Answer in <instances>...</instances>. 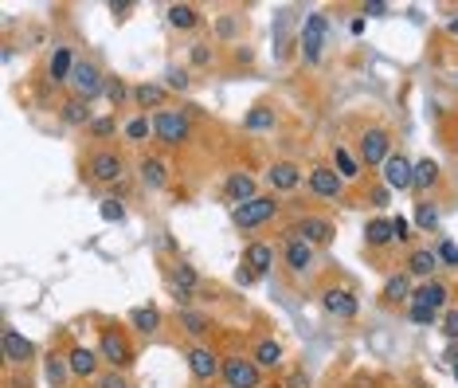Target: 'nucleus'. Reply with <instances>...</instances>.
<instances>
[{
    "instance_id": "obj_1",
    "label": "nucleus",
    "mask_w": 458,
    "mask_h": 388,
    "mask_svg": "<svg viewBox=\"0 0 458 388\" xmlns=\"http://www.w3.org/2000/svg\"><path fill=\"white\" fill-rule=\"evenodd\" d=\"M279 216V200L274 196H255L247 200V204H235L231 208V224L235 228H263V224H270V220Z\"/></svg>"
},
{
    "instance_id": "obj_2",
    "label": "nucleus",
    "mask_w": 458,
    "mask_h": 388,
    "mask_svg": "<svg viewBox=\"0 0 458 388\" xmlns=\"http://www.w3.org/2000/svg\"><path fill=\"white\" fill-rule=\"evenodd\" d=\"M153 134H157V141H165V145H184L192 134V122L180 114V110H157L153 114Z\"/></svg>"
},
{
    "instance_id": "obj_3",
    "label": "nucleus",
    "mask_w": 458,
    "mask_h": 388,
    "mask_svg": "<svg viewBox=\"0 0 458 388\" xmlns=\"http://www.w3.org/2000/svg\"><path fill=\"white\" fill-rule=\"evenodd\" d=\"M392 157V138L384 126H369L360 134V161L364 165H380L384 169V161Z\"/></svg>"
},
{
    "instance_id": "obj_4",
    "label": "nucleus",
    "mask_w": 458,
    "mask_h": 388,
    "mask_svg": "<svg viewBox=\"0 0 458 388\" xmlns=\"http://www.w3.org/2000/svg\"><path fill=\"white\" fill-rule=\"evenodd\" d=\"M71 87H75V99H98L102 90H106V75H102L94 63H75L71 71Z\"/></svg>"
},
{
    "instance_id": "obj_5",
    "label": "nucleus",
    "mask_w": 458,
    "mask_h": 388,
    "mask_svg": "<svg viewBox=\"0 0 458 388\" xmlns=\"http://www.w3.org/2000/svg\"><path fill=\"white\" fill-rule=\"evenodd\" d=\"M321 310H325L329 318H357L360 302L349 287H325L321 290Z\"/></svg>"
},
{
    "instance_id": "obj_6",
    "label": "nucleus",
    "mask_w": 458,
    "mask_h": 388,
    "mask_svg": "<svg viewBox=\"0 0 458 388\" xmlns=\"http://www.w3.org/2000/svg\"><path fill=\"white\" fill-rule=\"evenodd\" d=\"M219 377L228 380V388H259V365L255 357H228Z\"/></svg>"
},
{
    "instance_id": "obj_7",
    "label": "nucleus",
    "mask_w": 458,
    "mask_h": 388,
    "mask_svg": "<svg viewBox=\"0 0 458 388\" xmlns=\"http://www.w3.org/2000/svg\"><path fill=\"white\" fill-rule=\"evenodd\" d=\"M98 353H102V361H110L114 368H126V365L133 361V349H130V341H126V333H121V329H114V326L102 329Z\"/></svg>"
},
{
    "instance_id": "obj_8",
    "label": "nucleus",
    "mask_w": 458,
    "mask_h": 388,
    "mask_svg": "<svg viewBox=\"0 0 458 388\" xmlns=\"http://www.w3.org/2000/svg\"><path fill=\"white\" fill-rule=\"evenodd\" d=\"M321 43H325V16H321V12H309L306 24H302V59L318 63L321 59Z\"/></svg>"
},
{
    "instance_id": "obj_9",
    "label": "nucleus",
    "mask_w": 458,
    "mask_h": 388,
    "mask_svg": "<svg viewBox=\"0 0 458 388\" xmlns=\"http://www.w3.org/2000/svg\"><path fill=\"white\" fill-rule=\"evenodd\" d=\"M380 177H384L388 189H415V161H408L404 153H392V157L384 161Z\"/></svg>"
},
{
    "instance_id": "obj_10",
    "label": "nucleus",
    "mask_w": 458,
    "mask_h": 388,
    "mask_svg": "<svg viewBox=\"0 0 458 388\" xmlns=\"http://www.w3.org/2000/svg\"><path fill=\"white\" fill-rule=\"evenodd\" d=\"M87 173L94 180H102V185H114V180H121V173H126V165H121L118 153H110V150H98V153H90L87 161Z\"/></svg>"
},
{
    "instance_id": "obj_11",
    "label": "nucleus",
    "mask_w": 458,
    "mask_h": 388,
    "mask_svg": "<svg viewBox=\"0 0 458 388\" xmlns=\"http://www.w3.org/2000/svg\"><path fill=\"white\" fill-rule=\"evenodd\" d=\"M341 189H345V180H341V173L333 169V165H318V169H309V192L313 196H341Z\"/></svg>"
},
{
    "instance_id": "obj_12",
    "label": "nucleus",
    "mask_w": 458,
    "mask_h": 388,
    "mask_svg": "<svg viewBox=\"0 0 458 388\" xmlns=\"http://www.w3.org/2000/svg\"><path fill=\"white\" fill-rule=\"evenodd\" d=\"M447 299H450L447 282L427 279L423 287L415 290V294H411V306H423V310H435V314H447Z\"/></svg>"
},
{
    "instance_id": "obj_13",
    "label": "nucleus",
    "mask_w": 458,
    "mask_h": 388,
    "mask_svg": "<svg viewBox=\"0 0 458 388\" xmlns=\"http://www.w3.org/2000/svg\"><path fill=\"white\" fill-rule=\"evenodd\" d=\"M200 287V275H196V267H189V263H177L172 267V275H169V290H172V299L180 302V310H184V302L192 299V290Z\"/></svg>"
},
{
    "instance_id": "obj_14",
    "label": "nucleus",
    "mask_w": 458,
    "mask_h": 388,
    "mask_svg": "<svg viewBox=\"0 0 458 388\" xmlns=\"http://www.w3.org/2000/svg\"><path fill=\"white\" fill-rule=\"evenodd\" d=\"M290 236H298V239H306L309 247H318V243H329V239H333V224L321 220V216H306V220H298V228L290 231Z\"/></svg>"
},
{
    "instance_id": "obj_15",
    "label": "nucleus",
    "mask_w": 458,
    "mask_h": 388,
    "mask_svg": "<svg viewBox=\"0 0 458 388\" xmlns=\"http://www.w3.org/2000/svg\"><path fill=\"white\" fill-rule=\"evenodd\" d=\"M184 361H189V368H192V377L196 380H216V373H223V365L216 361V353L212 349H189L184 353Z\"/></svg>"
},
{
    "instance_id": "obj_16",
    "label": "nucleus",
    "mask_w": 458,
    "mask_h": 388,
    "mask_svg": "<svg viewBox=\"0 0 458 388\" xmlns=\"http://www.w3.org/2000/svg\"><path fill=\"white\" fill-rule=\"evenodd\" d=\"M0 349H4V357H8L12 365H24V361L36 357V345H31L24 333H16V329H4V333H0Z\"/></svg>"
},
{
    "instance_id": "obj_17",
    "label": "nucleus",
    "mask_w": 458,
    "mask_h": 388,
    "mask_svg": "<svg viewBox=\"0 0 458 388\" xmlns=\"http://www.w3.org/2000/svg\"><path fill=\"white\" fill-rule=\"evenodd\" d=\"M282 259H286V267L294 271V275H306V271L313 267V247H309L306 239L290 236V239H286V251H282Z\"/></svg>"
},
{
    "instance_id": "obj_18",
    "label": "nucleus",
    "mask_w": 458,
    "mask_h": 388,
    "mask_svg": "<svg viewBox=\"0 0 458 388\" xmlns=\"http://www.w3.org/2000/svg\"><path fill=\"white\" fill-rule=\"evenodd\" d=\"M223 196L231 200V208L255 200V196H259V192H255V177H251V173H231V177L223 180Z\"/></svg>"
},
{
    "instance_id": "obj_19",
    "label": "nucleus",
    "mask_w": 458,
    "mask_h": 388,
    "mask_svg": "<svg viewBox=\"0 0 458 388\" xmlns=\"http://www.w3.org/2000/svg\"><path fill=\"white\" fill-rule=\"evenodd\" d=\"M411 294H415V287H411V275H408V271H396V275H388V282H384V294H380V299L388 302V306H404V302H411Z\"/></svg>"
},
{
    "instance_id": "obj_20",
    "label": "nucleus",
    "mask_w": 458,
    "mask_h": 388,
    "mask_svg": "<svg viewBox=\"0 0 458 388\" xmlns=\"http://www.w3.org/2000/svg\"><path fill=\"white\" fill-rule=\"evenodd\" d=\"M67 361H71V373H75V377H94V373H98V361H102V353H94V349H87V345H75L67 353Z\"/></svg>"
},
{
    "instance_id": "obj_21",
    "label": "nucleus",
    "mask_w": 458,
    "mask_h": 388,
    "mask_svg": "<svg viewBox=\"0 0 458 388\" xmlns=\"http://www.w3.org/2000/svg\"><path fill=\"white\" fill-rule=\"evenodd\" d=\"M243 267H251V275L259 279L274 267V247L270 243H247V255H243Z\"/></svg>"
},
{
    "instance_id": "obj_22",
    "label": "nucleus",
    "mask_w": 458,
    "mask_h": 388,
    "mask_svg": "<svg viewBox=\"0 0 458 388\" xmlns=\"http://www.w3.org/2000/svg\"><path fill=\"white\" fill-rule=\"evenodd\" d=\"M267 180L279 192H286V189H294V185H302V169L294 165V161H274V165L267 169Z\"/></svg>"
},
{
    "instance_id": "obj_23",
    "label": "nucleus",
    "mask_w": 458,
    "mask_h": 388,
    "mask_svg": "<svg viewBox=\"0 0 458 388\" xmlns=\"http://www.w3.org/2000/svg\"><path fill=\"white\" fill-rule=\"evenodd\" d=\"M71 71H75V51L71 48H55L51 51V63H47V79L51 82H71Z\"/></svg>"
},
{
    "instance_id": "obj_24",
    "label": "nucleus",
    "mask_w": 458,
    "mask_h": 388,
    "mask_svg": "<svg viewBox=\"0 0 458 388\" xmlns=\"http://www.w3.org/2000/svg\"><path fill=\"white\" fill-rule=\"evenodd\" d=\"M364 239H369L372 247H388L396 243V231H392V216H372L364 224Z\"/></svg>"
},
{
    "instance_id": "obj_25",
    "label": "nucleus",
    "mask_w": 458,
    "mask_h": 388,
    "mask_svg": "<svg viewBox=\"0 0 458 388\" xmlns=\"http://www.w3.org/2000/svg\"><path fill=\"white\" fill-rule=\"evenodd\" d=\"M141 185L145 189H165L169 185V165L161 157H141Z\"/></svg>"
},
{
    "instance_id": "obj_26",
    "label": "nucleus",
    "mask_w": 458,
    "mask_h": 388,
    "mask_svg": "<svg viewBox=\"0 0 458 388\" xmlns=\"http://www.w3.org/2000/svg\"><path fill=\"white\" fill-rule=\"evenodd\" d=\"M435 267H438V255H435L431 247H415V251H411L408 275H415V279H431V275H435Z\"/></svg>"
},
{
    "instance_id": "obj_27",
    "label": "nucleus",
    "mask_w": 458,
    "mask_h": 388,
    "mask_svg": "<svg viewBox=\"0 0 458 388\" xmlns=\"http://www.w3.org/2000/svg\"><path fill=\"white\" fill-rule=\"evenodd\" d=\"M59 118L67 122V126H90V122H94L90 118V102L87 99H67L59 106Z\"/></svg>"
},
{
    "instance_id": "obj_28",
    "label": "nucleus",
    "mask_w": 458,
    "mask_h": 388,
    "mask_svg": "<svg viewBox=\"0 0 458 388\" xmlns=\"http://www.w3.org/2000/svg\"><path fill=\"white\" fill-rule=\"evenodd\" d=\"M43 373H47V385H51V388H63V385H67V377H75V373H71V361L59 357V353H47V361H43Z\"/></svg>"
},
{
    "instance_id": "obj_29",
    "label": "nucleus",
    "mask_w": 458,
    "mask_h": 388,
    "mask_svg": "<svg viewBox=\"0 0 458 388\" xmlns=\"http://www.w3.org/2000/svg\"><path fill=\"white\" fill-rule=\"evenodd\" d=\"M255 365L259 368H279L282 365V345L274 338H263L259 345H255Z\"/></svg>"
},
{
    "instance_id": "obj_30",
    "label": "nucleus",
    "mask_w": 458,
    "mask_h": 388,
    "mask_svg": "<svg viewBox=\"0 0 458 388\" xmlns=\"http://www.w3.org/2000/svg\"><path fill=\"white\" fill-rule=\"evenodd\" d=\"M333 169L341 173V180H357L360 177V161L353 157L345 145H337V150H333Z\"/></svg>"
},
{
    "instance_id": "obj_31",
    "label": "nucleus",
    "mask_w": 458,
    "mask_h": 388,
    "mask_svg": "<svg viewBox=\"0 0 458 388\" xmlns=\"http://www.w3.org/2000/svg\"><path fill=\"white\" fill-rule=\"evenodd\" d=\"M133 329H141V333H153V329H161V310L157 306H138L130 314Z\"/></svg>"
},
{
    "instance_id": "obj_32",
    "label": "nucleus",
    "mask_w": 458,
    "mask_h": 388,
    "mask_svg": "<svg viewBox=\"0 0 458 388\" xmlns=\"http://www.w3.org/2000/svg\"><path fill=\"white\" fill-rule=\"evenodd\" d=\"M169 24L172 28H196L200 24L196 4H169Z\"/></svg>"
},
{
    "instance_id": "obj_33",
    "label": "nucleus",
    "mask_w": 458,
    "mask_h": 388,
    "mask_svg": "<svg viewBox=\"0 0 458 388\" xmlns=\"http://www.w3.org/2000/svg\"><path fill=\"white\" fill-rule=\"evenodd\" d=\"M133 99H138L141 110H153V106L165 102V87H161V82H141V87L133 90Z\"/></svg>"
},
{
    "instance_id": "obj_34",
    "label": "nucleus",
    "mask_w": 458,
    "mask_h": 388,
    "mask_svg": "<svg viewBox=\"0 0 458 388\" xmlns=\"http://www.w3.org/2000/svg\"><path fill=\"white\" fill-rule=\"evenodd\" d=\"M180 326H184V333H192V338H200V333H208L212 329V322H208V314H200V310H180Z\"/></svg>"
},
{
    "instance_id": "obj_35",
    "label": "nucleus",
    "mask_w": 458,
    "mask_h": 388,
    "mask_svg": "<svg viewBox=\"0 0 458 388\" xmlns=\"http://www.w3.org/2000/svg\"><path fill=\"white\" fill-rule=\"evenodd\" d=\"M243 126H247V129H255V134H259V129H270V126H274V110L255 106V110L247 114V118H243Z\"/></svg>"
},
{
    "instance_id": "obj_36",
    "label": "nucleus",
    "mask_w": 458,
    "mask_h": 388,
    "mask_svg": "<svg viewBox=\"0 0 458 388\" xmlns=\"http://www.w3.org/2000/svg\"><path fill=\"white\" fill-rule=\"evenodd\" d=\"M438 180V165L435 161H415V189H431V185H435Z\"/></svg>"
},
{
    "instance_id": "obj_37",
    "label": "nucleus",
    "mask_w": 458,
    "mask_h": 388,
    "mask_svg": "<svg viewBox=\"0 0 458 388\" xmlns=\"http://www.w3.org/2000/svg\"><path fill=\"white\" fill-rule=\"evenodd\" d=\"M415 224L423 231H435L438 228V208L431 204V200H423V204H415Z\"/></svg>"
},
{
    "instance_id": "obj_38",
    "label": "nucleus",
    "mask_w": 458,
    "mask_h": 388,
    "mask_svg": "<svg viewBox=\"0 0 458 388\" xmlns=\"http://www.w3.org/2000/svg\"><path fill=\"white\" fill-rule=\"evenodd\" d=\"M98 212H102V220H106V224H121V220H126V204H121L118 196H106L98 204Z\"/></svg>"
},
{
    "instance_id": "obj_39",
    "label": "nucleus",
    "mask_w": 458,
    "mask_h": 388,
    "mask_svg": "<svg viewBox=\"0 0 458 388\" xmlns=\"http://www.w3.org/2000/svg\"><path fill=\"white\" fill-rule=\"evenodd\" d=\"M153 134V118H130L126 122V138L130 141H145Z\"/></svg>"
},
{
    "instance_id": "obj_40",
    "label": "nucleus",
    "mask_w": 458,
    "mask_h": 388,
    "mask_svg": "<svg viewBox=\"0 0 458 388\" xmlns=\"http://www.w3.org/2000/svg\"><path fill=\"white\" fill-rule=\"evenodd\" d=\"M408 318H411V322H415V326H435V322H443V318H438V314H435V310H423V306H411V302H408Z\"/></svg>"
},
{
    "instance_id": "obj_41",
    "label": "nucleus",
    "mask_w": 458,
    "mask_h": 388,
    "mask_svg": "<svg viewBox=\"0 0 458 388\" xmlns=\"http://www.w3.org/2000/svg\"><path fill=\"white\" fill-rule=\"evenodd\" d=\"M435 255H438V263H447V267H458V247L450 243V239H443V243H438Z\"/></svg>"
},
{
    "instance_id": "obj_42",
    "label": "nucleus",
    "mask_w": 458,
    "mask_h": 388,
    "mask_svg": "<svg viewBox=\"0 0 458 388\" xmlns=\"http://www.w3.org/2000/svg\"><path fill=\"white\" fill-rule=\"evenodd\" d=\"M438 329H443V333H447L450 341H458V306L443 314V322H438Z\"/></svg>"
},
{
    "instance_id": "obj_43",
    "label": "nucleus",
    "mask_w": 458,
    "mask_h": 388,
    "mask_svg": "<svg viewBox=\"0 0 458 388\" xmlns=\"http://www.w3.org/2000/svg\"><path fill=\"white\" fill-rule=\"evenodd\" d=\"M165 79H169V87L172 90H189V71H184V67H169V75H165Z\"/></svg>"
},
{
    "instance_id": "obj_44",
    "label": "nucleus",
    "mask_w": 458,
    "mask_h": 388,
    "mask_svg": "<svg viewBox=\"0 0 458 388\" xmlns=\"http://www.w3.org/2000/svg\"><path fill=\"white\" fill-rule=\"evenodd\" d=\"M114 129H118V122H114V118H94V122H90V134H94V138H110Z\"/></svg>"
},
{
    "instance_id": "obj_45",
    "label": "nucleus",
    "mask_w": 458,
    "mask_h": 388,
    "mask_svg": "<svg viewBox=\"0 0 458 388\" xmlns=\"http://www.w3.org/2000/svg\"><path fill=\"white\" fill-rule=\"evenodd\" d=\"M392 231H396V243H408V239H411V220L392 216Z\"/></svg>"
},
{
    "instance_id": "obj_46",
    "label": "nucleus",
    "mask_w": 458,
    "mask_h": 388,
    "mask_svg": "<svg viewBox=\"0 0 458 388\" xmlns=\"http://www.w3.org/2000/svg\"><path fill=\"white\" fill-rule=\"evenodd\" d=\"M98 388H130V385H126V377H121V368H114V373L98 377Z\"/></svg>"
},
{
    "instance_id": "obj_47",
    "label": "nucleus",
    "mask_w": 458,
    "mask_h": 388,
    "mask_svg": "<svg viewBox=\"0 0 458 388\" xmlns=\"http://www.w3.org/2000/svg\"><path fill=\"white\" fill-rule=\"evenodd\" d=\"M106 94H110V102H126L130 99V87L126 82H106Z\"/></svg>"
},
{
    "instance_id": "obj_48",
    "label": "nucleus",
    "mask_w": 458,
    "mask_h": 388,
    "mask_svg": "<svg viewBox=\"0 0 458 388\" xmlns=\"http://www.w3.org/2000/svg\"><path fill=\"white\" fill-rule=\"evenodd\" d=\"M192 63H212V48L208 43H196V48H192Z\"/></svg>"
},
{
    "instance_id": "obj_49",
    "label": "nucleus",
    "mask_w": 458,
    "mask_h": 388,
    "mask_svg": "<svg viewBox=\"0 0 458 388\" xmlns=\"http://www.w3.org/2000/svg\"><path fill=\"white\" fill-rule=\"evenodd\" d=\"M388 192H392L388 185H380V189L372 192V204H376V208H384V204H388Z\"/></svg>"
},
{
    "instance_id": "obj_50",
    "label": "nucleus",
    "mask_w": 458,
    "mask_h": 388,
    "mask_svg": "<svg viewBox=\"0 0 458 388\" xmlns=\"http://www.w3.org/2000/svg\"><path fill=\"white\" fill-rule=\"evenodd\" d=\"M384 12H388V4H384V0H376V4H364V16H384Z\"/></svg>"
},
{
    "instance_id": "obj_51",
    "label": "nucleus",
    "mask_w": 458,
    "mask_h": 388,
    "mask_svg": "<svg viewBox=\"0 0 458 388\" xmlns=\"http://www.w3.org/2000/svg\"><path fill=\"white\" fill-rule=\"evenodd\" d=\"M447 365H458V345L447 349Z\"/></svg>"
},
{
    "instance_id": "obj_52",
    "label": "nucleus",
    "mask_w": 458,
    "mask_h": 388,
    "mask_svg": "<svg viewBox=\"0 0 458 388\" xmlns=\"http://www.w3.org/2000/svg\"><path fill=\"white\" fill-rule=\"evenodd\" d=\"M447 31H450V36H458V16H455V20L447 24Z\"/></svg>"
},
{
    "instance_id": "obj_53",
    "label": "nucleus",
    "mask_w": 458,
    "mask_h": 388,
    "mask_svg": "<svg viewBox=\"0 0 458 388\" xmlns=\"http://www.w3.org/2000/svg\"><path fill=\"white\" fill-rule=\"evenodd\" d=\"M450 373H455V380H458V365H450Z\"/></svg>"
}]
</instances>
